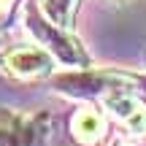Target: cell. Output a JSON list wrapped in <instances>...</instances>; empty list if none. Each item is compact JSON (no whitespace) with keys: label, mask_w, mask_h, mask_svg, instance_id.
I'll return each instance as SVG.
<instances>
[{"label":"cell","mask_w":146,"mask_h":146,"mask_svg":"<svg viewBox=\"0 0 146 146\" xmlns=\"http://www.w3.org/2000/svg\"><path fill=\"white\" fill-rule=\"evenodd\" d=\"M30 22H33V27H35V33H38V35L43 38V41H49V46H52L54 52H57L60 57L65 60V62L87 65V57H84V52L78 49V43H76V41H70V38L60 35L57 30H46V27H43V22L38 19L35 14H30Z\"/></svg>","instance_id":"cell-1"},{"label":"cell","mask_w":146,"mask_h":146,"mask_svg":"<svg viewBox=\"0 0 146 146\" xmlns=\"http://www.w3.org/2000/svg\"><path fill=\"white\" fill-rule=\"evenodd\" d=\"M41 135L35 122H22L16 116H0V146H33Z\"/></svg>","instance_id":"cell-2"},{"label":"cell","mask_w":146,"mask_h":146,"mask_svg":"<svg viewBox=\"0 0 146 146\" xmlns=\"http://www.w3.org/2000/svg\"><path fill=\"white\" fill-rule=\"evenodd\" d=\"M49 62H52V57H49L46 52H35V49H25V52H16L14 57H11V68L19 70V73H35V70H43L49 68Z\"/></svg>","instance_id":"cell-3"},{"label":"cell","mask_w":146,"mask_h":146,"mask_svg":"<svg viewBox=\"0 0 146 146\" xmlns=\"http://www.w3.org/2000/svg\"><path fill=\"white\" fill-rule=\"evenodd\" d=\"M76 8H78V0H43V11H46V16L57 27H62V30L70 25Z\"/></svg>","instance_id":"cell-4"},{"label":"cell","mask_w":146,"mask_h":146,"mask_svg":"<svg viewBox=\"0 0 146 146\" xmlns=\"http://www.w3.org/2000/svg\"><path fill=\"white\" fill-rule=\"evenodd\" d=\"M95 130H98V119H95V114H84L81 122H78V133H84V135H92Z\"/></svg>","instance_id":"cell-5"}]
</instances>
